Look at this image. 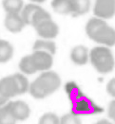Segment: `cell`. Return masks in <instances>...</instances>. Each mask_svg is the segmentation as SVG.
Returning a JSON list of instances; mask_svg holds the SVG:
<instances>
[{"label": "cell", "mask_w": 115, "mask_h": 124, "mask_svg": "<svg viewBox=\"0 0 115 124\" xmlns=\"http://www.w3.org/2000/svg\"><path fill=\"white\" fill-rule=\"evenodd\" d=\"M61 85V79L54 71L42 72L33 82L30 83L29 92L34 99H45L54 93Z\"/></svg>", "instance_id": "cell-1"}, {"label": "cell", "mask_w": 115, "mask_h": 124, "mask_svg": "<svg viewBox=\"0 0 115 124\" xmlns=\"http://www.w3.org/2000/svg\"><path fill=\"white\" fill-rule=\"evenodd\" d=\"M86 32L92 41L98 44L107 46H115V30L103 19L97 17L89 19L86 25Z\"/></svg>", "instance_id": "cell-2"}, {"label": "cell", "mask_w": 115, "mask_h": 124, "mask_svg": "<svg viewBox=\"0 0 115 124\" xmlns=\"http://www.w3.org/2000/svg\"><path fill=\"white\" fill-rule=\"evenodd\" d=\"M90 62L94 68L101 74L111 72L115 61L111 50L106 46H95L89 53Z\"/></svg>", "instance_id": "cell-3"}, {"label": "cell", "mask_w": 115, "mask_h": 124, "mask_svg": "<svg viewBox=\"0 0 115 124\" xmlns=\"http://www.w3.org/2000/svg\"><path fill=\"white\" fill-rule=\"evenodd\" d=\"M6 109L15 121H24L31 116V108L23 101H9L6 104Z\"/></svg>", "instance_id": "cell-4"}, {"label": "cell", "mask_w": 115, "mask_h": 124, "mask_svg": "<svg viewBox=\"0 0 115 124\" xmlns=\"http://www.w3.org/2000/svg\"><path fill=\"white\" fill-rule=\"evenodd\" d=\"M31 63L36 71H48L52 66V55L45 51H33L30 55Z\"/></svg>", "instance_id": "cell-5"}, {"label": "cell", "mask_w": 115, "mask_h": 124, "mask_svg": "<svg viewBox=\"0 0 115 124\" xmlns=\"http://www.w3.org/2000/svg\"><path fill=\"white\" fill-rule=\"evenodd\" d=\"M93 12L103 20L112 18L115 15V0H95Z\"/></svg>", "instance_id": "cell-6"}, {"label": "cell", "mask_w": 115, "mask_h": 124, "mask_svg": "<svg viewBox=\"0 0 115 124\" xmlns=\"http://www.w3.org/2000/svg\"><path fill=\"white\" fill-rule=\"evenodd\" d=\"M102 111L103 109L101 107L96 105L90 99L84 96L73 102V112L77 115H91Z\"/></svg>", "instance_id": "cell-7"}, {"label": "cell", "mask_w": 115, "mask_h": 124, "mask_svg": "<svg viewBox=\"0 0 115 124\" xmlns=\"http://www.w3.org/2000/svg\"><path fill=\"white\" fill-rule=\"evenodd\" d=\"M0 94L9 100L19 96L18 85L13 75L6 76L0 80Z\"/></svg>", "instance_id": "cell-8"}, {"label": "cell", "mask_w": 115, "mask_h": 124, "mask_svg": "<svg viewBox=\"0 0 115 124\" xmlns=\"http://www.w3.org/2000/svg\"><path fill=\"white\" fill-rule=\"evenodd\" d=\"M34 29L36 30L37 34L40 37L44 38V39H48V40L55 38L59 32L58 26L52 21V19L42 22Z\"/></svg>", "instance_id": "cell-9"}, {"label": "cell", "mask_w": 115, "mask_h": 124, "mask_svg": "<svg viewBox=\"0 0 115 124\" xmlns=\"http://www.w3.org/2000/svg\"><path fill=\"white\" fill-rule=\"evenodd\" d=\"M6 30L11 33H18L22 31L26 24L21 17L20 13H8L4 20Z\"/></svg>", "instance_id": "cell-10"}, {"label": "cell", "mask_w": 115, "mask_h": 124, "mask_svg": "<svg viewBox=\"0 0 115 124\" xmlns=\"http://www.w3.org/2000/svg\"><path fill=\"white\" fill-rule=\"evenodd\" d=\"M71 59L75 64L84 65L88 61V50L84 46H76L71 52Z\"/></svg>", "instance_id": "cell-11"}, {"label": "cell", "mask_w": 115, "mask_h": 124, "mask_svg": "<svg viewBox=\"0 0 115 124\" xmlns=\"http://www.w3.org/2000/svg\"><path fill=\"white\" fill-rule=\"evenodd\" d=\"M13 46L10 42L0 40V63L8 62L13 56Z\"/></svg>", "instance_id": "cell-12"}, {"label": "cell", "mask_w": 115, "mask_h": 124, "mask_svg": "<svg viewBox=\"0 0 115 124\" xmlns=\"http://www.w3.org/2000/svg\"><path fill=\"white\" fill-rule=\"evenodd\" d=\"M73 15L86 14L90 8V0H71Z\"/></svg>", "instance_id": "cell-13"}, {"label": "cell", "mask_w": 115, "mask_h": 124, "mask_svg": "<svg viewBox=\"0 0 115 124\" xmlns=\"http://www.w3.org/2000/svg\"><path fill=\"white\" fill-rule=\"evenodd\" d=\"M52 7L53 10L59 14H70L72 13L71 0H52Z\"/></svg>", "instance_id": "cell-14"}, {"label": "cell", "mask_w": 115, "mask_h": 124, "mask_svg": "<svg viewBox=\"0 0 115 124\" xmlns=\"http://www.w3.org/2000/svg\"><path fill=\"white\" fill-rule=\"evenodd\" d=\"M32 49L33 51H45L53 55L56 51V46L53 42L49 40H37L33 44Z\"/></svg>", "instance_id": "cell-15"}, {"label": "cell", "mask_w": 115, "mask_h": 124, "mask_svg": "<svg viewBox=\"0 0 115 124\" xmlns=\"http://www.w3.org/2000/svg\"><path fill=\"white\" fill-rule=\"evenodd\" d=\"M2 6L7 14L20 13L24 7V2L23 0H2Z\"/></svg>", "instance_id": "cell-16"}, {"label": "cell", "mask_w": 115, "mask_h": 124, "mask_svg": "<svg viewBox=\"0 0 115 124\" xmlns=\"http://www.w3.org/2000/svg\"><path fill=\"white\" fill-rule=\"evenodd\" d=\"M39 8H40V6H38L36 4H33V3L27 4L23 7V9L20 12V15L26 25H31V18H32L33 14L35 13V11Z\"/></svg>", "instance_id": "cell-17"}, {"label": "cell", "mask_w": 115, "mask_h": 124, "mask_svg": "<svg viewBox=\"0 0 115 124\" xmlns=\"http://www.w3.org/2000/svg\"><path fill=\"white\" fill-rule=\"evenodd\" d=\"M50 19H52L51 14L47 10H45L44 9H42L41 7H40L38 10L35 11V13L33 14V16L31 18V25L33 28H35L40 23H42V22H44V21L46 20H50Z\"/></svg>", "instance_id": "cell-18"}, {"label": "cell", "mask_w": 115, "mask_h": 124, "mask_svg": "<svg viewBox=\"0 0 115 124\" xmlns=\"http://www.w3.org/2000/svg\"><path fill=\"white\" fill-rule=\"evenodd\" d=\"M65 88H66V93L68 94L69 98L73 102H75L76 101H78L83 96V94L81 92L80 88L76 85V83H73V82L67 83Z\"/></svg>", "instance_id": "cell-19"}, {"label": "cell", "mask_w": 115, "mask_h": 124, "mask_svg": "<svg viewBox=\"0 0 115 124\" xmlns=\"http://www.w3.org/2000/svg\"><path fill=\"white\" fill-rule=\"evenodd\" d=\"M13 77L17 83L18 85V90H19V95L29 92V88H30V83L27 79V77L24 74L21 73H15L13 74Z\"/></svg>", "instance_id": "cell-20"}, {"label": "cell", "mask_w": 115, "mask_h": 124, "mask_svg": "<svg viewBox=\"0 0 115 124\" xmlns=\"http://www.w3.org/2000/svg\"><path fill=\"white\" fill-rule=\"evenodd\" d=\"M19 69L23 74H26V75H32L37 72L31 63L30 55L25 56L21 59V61L19 62Z\"/></svg>", "instance_id": "cell-21"}, {"label": "cell", "mask_w": 115, "mask_h": 124, "mask_svg": "<svg viewBox=\"0 0 115 124\" xmlns=\"http://www.w3.org/2000/svg\"><path fill=\"white\" fill-rule=\"evenodd\" d=\"M60 118L54 113H46L39 118L38 124H59Z\"/></svg>", "instance_id": "cell-22"}, {"label": "cell", "mask_w": 115, "mask_h": 124, "mask_svg": "<svg viewBox=\"0 0 115 124\" xmlns=\"http://www.w3.org/2000/svg\"><path fill=\"white\" fill-rule=\"evenodd\" d=\"M0 124H16L14 118L6 109V105L0 109Z\"/></svg>", "instance_id": "cell-23"}, {"label": "cell", "mask_w": 115, "mask_h": 124, "mask_svg": "<svg viewBox=\"0 0 115 124\" xmlns=\"http://www.w3.org/2000/svg\"><path fill=\"white\" fill-rule=\"evenodd\" d=\"M59 124H82V121L76 115L66 114L60 118Z\"/></svg>", "instance_id": "cell-24"}, {"label": "cell", "mask_w": 115, "mask_h": 124, "mask_svg": "<svg viewBox=\"0 0 115 124\" xmlns=\"http://www.w3.org/2000/svg\"><path fill=\"white\" fill-rule=\"evenodd\" d=\"M106 92L111 97L115 98V78L111 79L106 84Z\"/></svg>", "instance_id": "cell-25"}, {"label": "cell", "mask_w": 115, "mask_h": 124, "mask_svg": "<svg viewBox=\"0 0 115 124\" xmlns=\"http://www.w3.org/2000/svg\"><path fill=\"white\" fill-rule=\"evenodd\" d=\"M108 116L112 120H115V100L111 101L108 105Z\"/></svg>", "instance_id": "cell-26"}, {"label": "cell", "mask_w": 115, "mask_h": 124, "mask_svg": "<svg viewBox=\"0 0 115 124\" xmlns=\"http://www.w3.org/2000/svg\"><path fill=\"white\" fill-rule=\"evenodd\" d=\"M8 102H9V99L5 98L4 96H2V95L0 94V109H1L2 107H4Z\"/></svg>", "instance_id": "cell-27"}, {"label": "cell", "mask_w": 115, "mask_h": 124, "mask_svg": "<svg viewBox=\"0 0 115 124\" xmlns=\"http://www.w3.org/2000/svg\"><path fill=\"white\" fill-rule=\"evenodd\" d=\"M94 124H112V122L109 121V120H107V119H101V120L97 121L96 123Z\"/></svg>", "instance_id": "cell-28"}, {"label": "cell", "mask_w": 115, "mask_h": 124, "mask_svg": "<svg viewBox=\"0 0 115 124\" xmlns=\"http://www.w3.org/2000/svg\"><path fill=\"white\" fill-rule=\"evenodd\" d=\"M31 2H33V4L34 3H43V2H45L46 0H31Z\"/></svg>", "instance_id": "cell-29"}, {"label": "cell", "mask_w": 115, "mask_h": 124, "mask_svg": "<svg viewBox=\"0 0 115 124\" xmlns=\"http://www.w3.org/2000/svg\"><path fill=\"white\" fill-rule=\"evenodd\" d=\"M114 121H115V120H114Z\"/></svg>", "instance_id": "cell-30"}]
</instances>
